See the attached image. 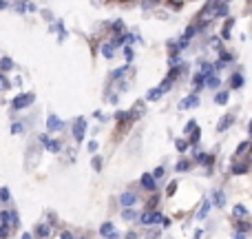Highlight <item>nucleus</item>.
<instances>
[{
    "mask_svg": "<svg viewBox=\"0 0 252 239\" xmlns=\"http://www.w3.org/2000/svg\"><path fill=\"white\" fill-rule=\"evenodd\" d=\"M215 18H219V4L217 2H208L204 9H201L199 22H201V25H208V22H213Z\"/></svg>",
    "mask_w": 252,
    "mask_h": 239,
    "instance_id": "1",
    "label": "nucleus"
},
{
    "mask_svg": "<svg viewBox=\"0 0 252 239\" xmlns=\"http://www.w3.org/2000/svg\"><path fill=\"white\" fill-rule=\"evenodd\" d=\"M139 222H142L144 226H155V224H164V217H161V213H157V210H146V213H142Z\"/></svg>",
    "mask_w": 252,
    "mask_h": 239,
    "instance_id": "2",
    "label": "nucleus"
},
{
    "mask_svg": "<svg viewBox=\"0 0 252 239\" xmlns=\"http://www.w3.org/2000/svg\"><path fill=\"white\" fill-rule=\"evenodd\" d=\"M84 133H87V120L84 118H78L73 124V137L78 139V142H82L84 139Z\"/></svg>",
    "mask_w": 252,
    "mask_h": 239,
    "instance_id": "3",
    "label": "nucleus"
},
{
    "mask_svg": "<svg viewBox=\"0 0 252 239\" xmlns=\"http://www.w3.org/2000/svg\"><path fill=\"white\" fill-rule=\"evenodd\" d=\"M33 93H22V96H18L16 100H13V109H25V106L33 104Z\"/></svg>",
    "mask_w": 252,
    "mask_h": 239,
    "instance_id": "4",
    "label": "nucleus"
},
{
    "mask_svg": "<svg viewBox=\"0 0 252 239\" xmlns=\"http://www.w3.org/2000/svg\"><path fill=\"white\" fill-rule=\"evenodd\" d=\"M100 233H102V237H106V239H118V231H115V226L113 224H102L100 226Z\"/></svg>",
    "mask_w": 252,
    "mask_h": 239,
    "instance_id": "5",
    "label": "nucleus"
},
{
    "mask_svg": "<svg viewBox=\"0 0 252 239\" xmlns=\"http://www.w3.org/2000/svg\"><path fill=\"white\" fill-rule=\"evenodd\" d=\"M135 202H137V195H135V193H130V191L128 193H122V197H120V204L126 206V208H130Z\"/></svg>",
    "mask_w": 252,
    "mask_h": 239,
    "instance_id": "6",
    "label": "nucleus"
},
{
    "mask_svg": "<svg viewBox=\"0 0 252 239\" xmlns=\"http://www.w3.org/2000/svg\"><path fill=\"white\" fill-rule=\"evenodd\" d=\"M139 182H142V186L146 188V191H157V186H155V177H153V175L144 173V175H142V179H139Z\"/></svg>",
    "mask_w": 252,
    "mask_h": 239,
    "instance_id": "7",
    "label": "nucleus"
},
{
    "mask_svg": "<svg viewBox=\"0 0 252 239\" xmlns=\"http://www.w3.org/2000/svg\"><path fill=\"white\" fill-rule=\"evenodd\" d=\"M197 104H199V98H197V96H190V98H186V100L179 102V109H195Z\"/></svg>",
    "mask_w": 252,
    "mask_h": 239,
    "instance_id": "8",
    "label": "nucleus"
},
{
    "mask_svg": "<svg viewBox=\"0 0 252 239\" xmlns=\"http://www.w3.org/2000/svg\"><path fill=\"white\" fill-rule=\"evenodd\" d=\"M232 122H235V118H232L230 113H228V115H223V120L217 124V131H226V129H230V124H232Z\"/></svg>",
    "mask_w": 252,
    "mask_h": 239,
    "instance_id": "9",
    "label": "nucleus"
},
{
    "mask_svg": "<svg viewBox=\"0 0 252 239\" xmlns=\"http://www.w3.org/2000/svg\"><path fill=\"white\" fill-rule=\"evenodd\" d=\"M47 129L49 131H58V129H62V122L56 118V115H49V120H47Z\"/></svg>",
    "mask_w": 252,
    "mask_h": 239,
    "instance_id": "10",
    "label": "nucleus"
},
{
    "mask_svg": "<svg viewBox=\"0 0 252 239\" xmlns=\"http://www.w3.org/2000/svg\"><path fill=\"white\" fill-rule=\"evenodd\" d=\"M213 202H215V206H219V208H221V206L226 204V195H223L221 191H215V195H213Z\"/></svg>",
    "mask_w": 252,
    "mask_h": 239,
    "instance_id": "11",
    "label": "nucleus"
},
{
    "mask_svg": "<svg viewBox=\"0 0 252 239\" xmlns=\"http://www.w3.org/2000/svg\"><path fill=\"white\" fill-rule=\"evenodd\" d=\"M230 87H232V89H241V87H244V78H241L239 73H235V75L230 78Z\"/></svg>",
    "mask_w": 252,
    "mask_h": 239,
    "instance_id": "12",
    "label": "nucleus"
},
{
    "mask_svg": "<svg viewBox=\"0 0 252 239\" xmlns=\"http://www.w3.org/2000/svg\"><path fill=\"white\" fill-rule=\"evenodd\" d=\"M144 113V104H142V102H137V104H135V109L133 111H128V118H139V115H142Z\"/></svg>",
    "mask_w": 252,
    "mask_h": 239,
    "instance_id": "13",
    "label": "nucleus"
},
{
    "mask_svg": "<svg viewBox=\"0 0 252 239\" xmlns=\"http://www.w3.org/2000/svg\"><path fill=\"white\" fill-rule=\"evenodd\" d=\"M208 210H210V202H201V208L197 210V217L204 219L206 215H208Z\"/></svg>",
    "mask_w": 252,
    "mask_h": 239,
    "instance_id": "14",
    "label": "nucleus"
},
{
    "mask_svg": "<svg viewBox=\"0 0 252 239\" xmlns=\"http://www.w3.org/2000/svg\"><path fill=\"white\" fill-rule=\"evenodd\" d=\"M42 142L47 144V148H49V151H53V153H56V151H60V142H53V139H49V137H42Z\"/></svg>",
    "mask_w": 252,
    "mask_h": 239,
    "instance_id": "15",
    "label": "nucleus"
},
{
    "mask_svg": "<svg viewBox=\"0 0 252 239\" xmlns=\"http://www.w3.org/2000/svg\"><path fill=\"white\" fill-rule=\"evenodd\" d=\"M204 82H206V87H210V89L219 87V80H217V75H213V73H210V75H206V80H204Z\"/></svg>",
    "mask_w": 252,
    "mask_h": 239,
    "instance_id": "16",
    "label": "nucleus"
},
{
    "mask_svg": "<svg viewBox=\"0 0 252 239\" xmlns=\"http://www.w3.org/2000/svg\"><path fill=\"white\" fill-rule=\"evenodd\" d=\"M232 215H235V217H246V215H248V208H246V206H235V208H232Z\"/></svg>",
    "mask_w": 252,
    "mask_h": 239,
    "instance_id": "17",
    "label": "nucleus"
},
{
    "mask_svg": "<svg viewBox=\"0 0 252 239\" xmlns=\"http://www.w3.org/2000/svg\"><path fill=\"white\" fill-rule=\"evenodd\" d=\"M159 98H161L159 89H151V91H148V96H146V100L148 102H155V100H159Z\"/></svg>",
    "mask_w": 252,
    "mask_h": 239,
    "instance_id": "18",
    "label": "nucleus"
},
{
    "mask_svg": "<svg viewBox=\"0 0 252 239\" xmlns=\"http://www.w3.org/2000/svg\"><path fill=\"white\" fill-rule=\"evenodd\" d=\"M0 69H2V71L13 69V60H11V58H2V60H0Z\"/></svg>",
    "mask_w": 252,
    "mask_h": 239,
    "instance_id": "19",
    "label": "nucleus"
},
{
    "mask_svg": "<svg viewBox=\"0 0 252 239\" xmlns=\"http://www.w3.org/2000/svg\"><path fill=\"white\" fill-rule=\"evenodd\" d=\"M215 102L223 106V104H226V102H228V93H226V91H219L217 96H215Z\"/></svg>",
    "mask_w": 252,
    "mask_h": 239,
    "instance_id": "20",
    "label": "nucleus"
},
{
    "mask_svg": "<svg viewBox=\"0 0 252 239\" xmlns=\"http://www.w3.org/2000/svg\"><path fill=\"white\" fill-rule=\"evenodd\" d=\"M248 162H244V164H235V169H232V173H237V175H241V173H246L248 171Z\"/></svg>",
    "mask_w": 252,
    "mask_h": 239,
    "instance_id": "21",
    "label": "nucleus"
},
{
    "mask_svg": "<svg viewBox=\"0 0 252 239\" xmlns=\"http://www.w3.org/2000/svg\"><path fill=\"white\" fill-rule=\"evenodd\" d=\"M102 53H104V58H113V53H115L113 44H104V47H102Z\"/></svg>",
    "mask_w": 252,
    "mask_h": 239,
    "instance_id": "22",
    "label": "nucleus"
},
{
    "mask_svg": "<svg viewBox=\"0 0 252 239\" xmlns=\"http://www.w3.org/2000/svg\"><path fill=\"white\" fill-rule=\"evenodd\" d=\"M49 233H51V228H49L47 224H42V226L38 228V235H40V237H49Z\"/></svg>",
    "mask_w": 252,
    "mask_h": 239,
    "instance_id": "23",
    "label": "nucleus"
},
{
    "mask_svg": "<svg viewBox=\"0 0 252 239\" xmlns=\"http://www.w3.org/2000/svg\"><path fill=\"white\" fill-rule=\"evenodd\" d=\"M175 146H177V151H186V148H188V142H186V139H177V142H175Z\"/></svg>",
    "mask_w": 252,
    "mask_h": 239,
    "instance_id": "24",
    "label": "nucleus"
},
{
    "mask_svg": "<svg viewBox=\"0 0 252 239\" xmlns=\"http://www.w3.org/2000/svg\"><path fill=\"white\" fill-rule=\"evenodd\" d=\"M9 87H11V84H9V80L4 78V75H0V91H7Z\"/></svg>",
    "mask_w": 252,
    "mask_h": 239,
    "instance_id": "25",
    "label": "nucleus"
},
{
    "mask_svg": "<svg viewBox=\"0 0 252 239\" xmlns=\"http://www.w3.org/2000/svg\"><path fill=\"white\" fill-rule=\"evenodd\" d=\"M188 166H190V164H188V160L177 162V171H179V173H184V171H188Z\"/></svg>",
    "mask_w": 252,
    "mask_h": 239,
    "instance_id": "26",
    "label": "nucleus"
},
{
    "mask_svg": "<svg viewBox=\"0 0 252 239\" xmlns=\"http://www.w3.org/2000/svg\"><path fill=\"white\" fill-rule=\"evenodd\" d=\"M135 215H137V213H135V210H133V208H126V210H124V213H122V217H124V219H133V217H135Z\"/></svg>",
    "mask_w": 252,
    "mask_h": 239,
    "instance_id": "27",
    "label": "nucleus"
},
{
    "mask_svg": "<svg viewBox=\"0 0 252 239\" xmlns=\"http://www.w3.org/2000/svg\"><path fill=\"white\" fill-rule=\"evenodd\" d=\"M219 4V16H228V4L226 2H217Z\"/></svg>",
    "mask_w": 252,
    "mask_h": 239,
    "instance_id": "28",
    "label": "nucleus"
},
{
    "mask_svg": "<svg viewBox=\"0 0 252 239\" xmlns=\"http://www.w3.org/2000/svg\"><path fill=\"white\" fill-rule=\"evenodd\" d=\"M91 164H93V169H95V171H100V169H102V160H100V157H93Z\"/></svg>",
    "mask_w": 252,
    "mask_h": 239,
    "instance_id": "29",
    "label": "nucleus"
},
{
    "mask_svg": "<svg viewBox=\"0 0 252 239\" xmlns=\"http://www.w3.org/2000/svg\"><path fill=\"white\" fill-rule=\"evenodd\" d=\"M237 228H239V233H246V231H250L252 226H248V222H239V226Z\"/></svg>",
    "mask_w": 252,
    "mask_h": 239,
    "instance_id": "30",
    "label": "nucleus"
},
{
    "mask_svg": "<svg viewBox=\"0 0 252 239\" xmlns=\"http://www.w3.org/2000/svg\"><path fill=\"white\" fill-rule=\"evenodd\" d=\"M11 133H13V135H16V133H22V124H20V122H16V124L11 126Z\"/></svg>",
    "mask_w": 252,
    "mask_h": 239,
    "instance_id": "31",
    "label": "nucleus"
},
{
    "mask_svg": "<svg viewBox=\"0 0 252 239\" xmlns=\"http://www.w3.org/2000/svg\"><path fill=\"white\" fill-rule=\"evenodd\" d=\"M199 135H201V133H199V129H195V131H192V135H190V142H192V144H197Z\"/></svg>",
    "mask_w": 252,
    "mask_h": 239,
    "instance_id": "32",
    "label": "nucleus"
},
{
    "mask_svg": "<svg viewBox=\"0 0 252 239\" xmlns=\"http://www.w3.org/2000/svg\"><path fill=\"white\" fill-rule=\"evenodd\" d=\"M175 191H177V182H170V184H168V197L175 195Z\"/></svg>",
    "mask_w": 252,
    "mask_h": 239,
    "instance_id": "33",
    "label": "nucleus"
},
{
    "mask_svg": "<svg viewBox=\"0 0 252 239\" xmlns=\"http://www.w3.org/2000/svg\"><path fill=\"white\" fill-rule=\"evenodd\" d=\"M195 27H188V31H186V35H184V40H188V38H192V35H195Z\"/></svg>",
    "mask_w": 252,
    "mask_h": 239,
    "instance_id": "34",
    "label": "nucleus"
},
{
    "mask_svg": "<svg viewBox=\"0 0 252 239\" xmlns=\"http://www.w3.org/2000/svg\"><path fill=\"white\" fill-rule=\"evenodd\" d=\"M248 146H250L248 142H241V144H239V148H237V155H241V153H244V151H246V148H248Z\"/></svg>",
    "mask_w": 252,
    "mask_h": 239,
    "instance_id": "35",
    "label": "nucleus"
},
{
    "mask_svg": "<svg viewBox=\"0 0 252 239\" xmlns=\"http://www.w3.org/2000/svg\"><path fill=\"white\" fill-rule=\"evenodd\" d=\"M161 175H164V166H157L155 173H153V177H161Z\"/></svg>",
    "mask_w": 252,
    "mask_h": 239,
    "instance_id": "36",
    "label": "nucleus"
},
{
    "mask_svg": "<svg viewBox=\"0 0 252 239\" xmlns=\"http://www.w3.org/2000/svg\"><path fill=\"white\" fill-rule=\"evenodd\" d=\"M0 200H2V202L9 200V191H7V188H2V191H0Z\"/></svg>",
    "mask_w": 252,
    "mask_h": 239,
    "instance_id": "37",
    "label": "nucleus"
},
{
    "mask_svg": "<svg viewBox=\"0 0 252 239\" xmlns=\"http://www.w3.org/2000/svg\"><path fill=\"white\" fill-rule=\"evenodd\" d=\"M13 9H18V11L22 13V11H25V9H27V4H25V2H16V4H13Z\"/></svg>",
    "mask_w": 252,
    "mask_h": 239,
    "instance_id": "38",
    "label": "nucleus"
},
{
    "mask_svg": "<svg viewBox=\"0 0 252 239\" xmlns=\"http://www.w3.org/2000/svg\"><path fill=\"white\" fill-rule=\"evenodd\" d=\"M7 235H9V226H0V237L4 239Z\"/></svg>",
    "mask_w": 252,
    "mask_h": 239,
    "instance_id": "39",
    "label": "nucleus"
},
{
    "mask_svg": "<svg viewBox=\"0 0 252 239\" xmlns=\"http://www.w3.org/2000/svg\"><path fill=\"white\" fill-rule=\"evenodd\" d=\"M179 65V58L177 56H173V58H170V67H173V69H175V67H177Z\"/></svg>",
    "mask_w": 252,
    "mask_h": 239,
    "instance_id": "40",
    "label": "nucleus"
},
{
    "mask_svg": "<svg viewBox=\"0 0 252 239\" xmlns=\"http://www.w3.org/2000/svg\"><path fill=\"white\" fill-rule=\"evenodd\" d=\"M115 118H118L120 122H122V120H126V118H128V113H124V111H120V113L115 115Z\"/></svg>",
    "mask_w": 252,
    "mask_h": 239,
    "instance_id": "41",
    "label": "nucleus"
},
{
    "mask_svg": "<svg viewBox=\"0 0 252 239\" xmlns=\"http://www.w3.org/2000/svg\"><path fill=\"white\" fill-rule=\"evenodd\" d=\"M126 58H128V60H133V49H130V47H126Z\"/></svg>",
    "mask_w": 252,
    "mask_h": 239,
    "instance_id": "42",
    "label": "nucleus"
},
{
    "mask_svg": "<svg viewBox=\"0 0 252 239\" xmlns=\"http://www.w3.org/2000/svg\"><path fill=\"white\" fill-rule=\"evenodd\" d=\"M89 151H97V142H89Z\"/></svg>",
    "mask_w": 252,
    "mask_h": 239,
    "instance_id": "43",
    "label": "nucleus"
},
{
    "mask_svg": "<svg viewBox=\"0 0 252 239\" xmlns=\"http://www.w3.org/2000/svg\"><path fill=\"white\" fill-rule=\"evenodd\" d=\"M232 239H246V235H244V233H235V235H232Z\"/></svg>",
    "mask_w": 252,
    "mask_h": 239,
    "instance_id": "44",
    "label": "nucleus"
},
{
    "mask_svg": "<svg viewBox=\"0 0 252 239\" xmlns=\"http://www.w3.org/2000/svg\"><path fill=\"white\" fill-rule=\"evenodd\" d=\"M62 239H73V235H71V233H66V231H64V233H62Z\"/></svg>",
    "mask_w": 252,
    "mask_h": 239,
    "instance_id": "45",
    "label": "nucleus"
},
{
    "mask_svg": "<svg viewBox=\"0 0 252 239\" xmlns=\"http://www.w3.org/2000/svg\"><path fill=\"white\" fill-rule=\"evenodd\" d=\"M126 239H137V235H135V233H128V235H126Z\"/></svg>",
    "mask_w": 252,
    "mask_h": 239,
    "instance_id": "46",
    "label": "nucleus"
},
{
    "mask_svg": "<svg viewBox=\"0 0 252 239\" xmlns=\"http://www.w3.org/2000/svg\"><path fill=\"white\" fill-rule=\"evenodd\" d=\"M9 7V2H2V0H0V9H7Z\"/></svg>",
    "mask_w": 252,
    "mask_h": 239,
    "instance_id": "47",
    "label": "nucleus"
},
{
    "mask_svg": "<svg viewBox=\"0 0 252 239\" xmlns=\"http://www.w3.org/2000/svg\"><path fill=\"white\" fill-rule=\"evenodd\" d=\"M22 239H33V237H31L29 233H25V235H22Z\"/></svg>",
    "mask_w": 252,
    "mask_h": 239,
    "instance_id": "48",
    "label": "nucleus"
},
{
    "mask_svg": "<svg viewBox=\"0 0 252 239\" xmlns=\"http://www.w3.org/2000/svg\"><path fill=\"white\" fill-rule=\"evenodd\" d=\"M250 133H252V122H250Z\"/></svg>",
    "mask_w": 252,
    "mask_h": 239,
    "instance_id": "49",
    "label": "nucleus"
}]
</instances>
